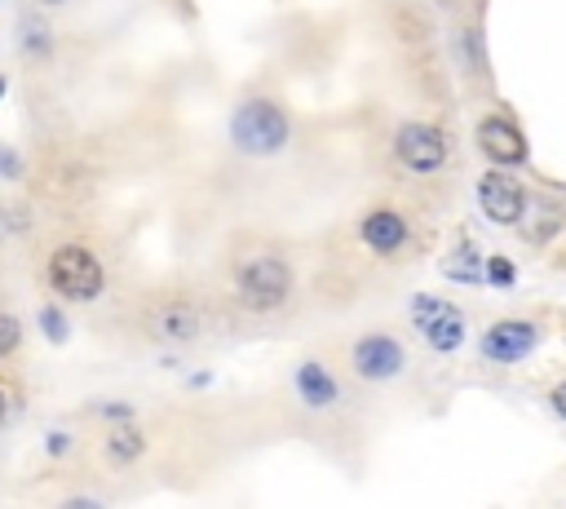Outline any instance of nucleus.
I'll return each mask as SVG.
<instances>
[{
    "instance_id": "obj_1",
    "label": "nucleus",
    "mask_w": 566,
    "mask_h": 509,
    "mask_svg": "<svg viewBox=\"0 0 566 509\" xmlns=\"http://www.w3.org/2000/svg\"><path fill=\"white\" fill-rule=\"evenodd\" d=\"M102 283H106V270H102V261L88 248L66 243V248H57L49 257V288L57 297H66V301H93L102 292Z\"/></svg>"
},
{
    "instance_id": "obj_2",
    "label": "nucleus",
    "mask_w": 566,
    "mask_h": 509,
    "mask_svg": "<svg viewBox=\"0 0 566 509\" xmlns=\"http://www.w3.org/2000/svg\"><path fill=\"white\" fill-rule=\"evenodd\" d=\"M230 137L248 155H270V150H279L287 142V115L274 102H261V97L243 102L234 111V120H230Z\"/></svg>"
},
{
    "instance_id": "obj_3",
    "label": "nucleus",
    "mask_w": 566,
    "mask_h": 509,
    "mask_svg": "<svg viewBox=\"0 0 566 509\" xmlns=\"http://www.w3.org/2000/svg\"><path fill=\"white\" fill-rule=\"evenodd\" d=\"M292 292V270L279 257H252L239 266V297L252 310H279Z\"/></svg>"
},
{
    "instance_id": "obj_4",
    "label": "nucleus",
    "mask_w": 566,
    "mask_h": 509,
    "mask_svg": "<svg viewBox=\"0 0 566 509\" xmlns=\"http://www.w3.org/2000/svg\"><path fill=\"white\" fill-rule=\"evenodd\" d=\"M394 155L411 173H438L447 164V142L433 124H402L394 137Z\"/></svg>"
},
{
    "instance_id": "obj_5",
    "label": "nucleus",
    "mask_w": 566,
    "mask_h": 509,
    "mask_svg": "<svg viewBox=\"0 0 566 509\" xmlns=\"http://www.w3.org/2000/svg\"><path fill=\"white\" fill-rule=\"evenodd\" d=\"M535 345H539V328L526 323V319H500L478 341L482 359H491V363H522Z\"/></svg>"
},
{
    "instance_id": "obj_6",
    "label": "nucleus",
    "mask_w": 566,
    "mask_h": 509,
    "mask_svg": "<svg viewBox=\"0 0 566 509\" xmlns=\"http://www.w3.org/2000/svg\"><path fill=\"white\" fill-rule=\"evenodd\" d=\"M478 204H482V212H486L491 221H500V226H513V221L526 217V190H522L517 177L504 173V168H495V173H486V177L478 181Z\"/></svg>"
},
{
    "instance_id": "obj_7",
    "label": "nucleus",
    "mask_w": 566,
    "mask_h": 509,
    "mask_svg": "<svg viewBox=\"0 0 566 509\" xmlns=\"http://www.w3.org/2000/svg\"><path fill=\"white\" fill-rule=\"evenodd\" d=\"M354 372L363 376V381H394L398 372H402V363H407V354H402V345L394 341V336H385V332H367L358 345H354Z\"/></svg>"
},
{
    "instance_id": "obj_8",
    "label": "nucleus",
    "mask_w": 566,
    "mask_h": 509,
    "mask_svg": "<svg viewBox=\"0 0 566 509\" xmlns=\"http://www.w3.org/2000/svg\"><path fill=\"white\" fill-rule=\"evenodd\" d=\"M478 146L491 164H504V168H517L526 164V137L517 133L513 120H500V115H486L478 124Z\"/></svg>"
},
{
    "instance_id": "obj_9",
    "label": "nucleus",
    "mask_w": 566,
    "mask_h": 509,
    "mask_svg": "<svg viewBox=\"0 0 566 509\" xmlns=\"http://www.w3.org/2000/svg\"><path fill=\"white\" fill-rule=\"evenodd\" d=\"M195 332H199V310L190 301H164L146 314V336L150 341L181 345V341H195Z\"/></svg>"
},
{
    "instance_id": "obj_10",
    "label": "nucleus",
    "mask_w": 566,
    "mask_h": 509,
    "mask_svg": "<svg viewBox=\"0 0 566 509\" xmlns=\"http://www.w3.org/2000/svg\"><path fill=\"white\" fill-rule=\"evenodd\" d=\"M358 235H363L367 248H376V252H394V248L407 243V221H402L398 212H389V208H371V212L363 217Z\"/></svg>"
},
{
    "instance_id": "obj_11",
    "label": "nucleus",
    "mask_w": 566,
    "mask_h": 509,
    "mask_svg": "<svg viewBox=\"0 0 566 509\" xmlns=\"http://www.w3.org/2000/svg\"><path fill=\"white\" fill-rule=\"evenodd\" d=\"M296 394H301V403L305 407H314V412H323V407H332L336 398H340V385H336V376L323 367V363H301L296 367Z\"/></svg>"
},
{
    "instance_id": "obj_12",
    "label": "nucleus",
    "mask_w": 566,
    "mask_h": 509,
    "mask_svg": "<svg viewBox=\"0 0 566 509\" xmlns=\"http://www.w3.org/2000/svg\"><path fill=\"white\" fill-rule=\"evenodd\" d=\"M420 332H424L429 350H438V354H451V350L464 341V314H460L455 305H447V301H442V310H438L429 323H420Z\"/></svg>"
},
{
    "instance_id": "obj_13",
    "label": "nucleus",
    "mask_w": 566,
    "mask_h": 509,
    "mask_svg": "<svg viewBox=\"0 0 566 509\" xmlns=\"http://www.w3.org/2000/svg\"><path fill=\"white\" fill-rule=\"evenodd\" d=\"M102 447H106V460H111V465H133V460L146 456V434L128 420V425H115Z\"/></svg>"
},
{
    "instance_id": "obj_14",
    "label": "nucleus",
    "mask_w": 566,
    "mask_h": 509,
    "mask_svg": "<svg viewBox=\"0 0 566 509\" xmlns=\"http://www.w3.org/2000/svg\"><path fill=\"white\" fill-rule=\"evenodd\" d=\"M442 270H447V279H455V283H478V279H482V257L473 252V243H460L451 257H442Z\"/></svg>"
},
{
    "instance_id": "obj_15",
    "label": "nucleus",
    "mask_w": 566,
    "mask_h": 509,
    "mask_svg": "<svg viewBox=\"0 0 566 509\" xmlns=\"http://www.w3.org/2000/svg\"><path fill=\"white\" fill-rule=\"evenodd\" d=\"M40 332H44L53 345H62V341L71 336V323H66V314H62L57 305H40Z\"/></svg>"
},
{
    "instance_id": "obj_16",
    "label": "nucleus",
    "mask_w": 566,
    "mask_h": 509,
    "mask_svg": "<svg viewBox=\"0 0 566 509\" xmlns=\"http://www.w3.org/2000/svg\"><path fill=\"white\" fill-rule=\"evenodd\" d=\"M482 279H486V283H495V288H513L517 270H513V261H509V257H486V261H482Z\"/></svg>"
},
{
    "instance_id": "obj_17",
    "label": "nucleus",
    "mask_w": 566,
    "mask_h": 509,
    "mask_svg": "<svg viewBox=\"0 0 566 509\" xmlns=\"http://www.w3.org/2000/svg\"><path fill=\"white\" fill-rule=\"evenodd\" d=\"M18 345H22V323L13 314H0V359L13 354Z\"/></svg>"
},
{
    "instance_id": "obj_18",
    "label": "nucleus",
    "mask_w": 566,
    "mask_h": 509,
    "mask_svg": "<svg viewBox=\"0 0 566 509\" xmlns=\"http://www.w3.org/2000/svg\"><path fill=\"white\" fill-rule=\"evenodd\" d=\"M22 40H27V49H31V58H40V53L49 49V35H44V27H40L35 18H27V22H22Z\"/></svg>"
},
{
    "instance_id": "obj_19",
    "label": "nucleus",
    "mask_w": 566,
    "mask_h": 509,
    "mask_svg": "<svg viewBox=\"0 0 566 509\" xmlns=\"http://www.w3.org/2000/svg\"><path fill=\"white\" fill-rule=\"evenodd\" d=\"M0 177H22V155L0 142Z\"/></svg>"
},
{
    "instance_id": "obj_20",
    "label": "nucleus",
    "mask_w": 566,
    "mask_h": 509,
    "mask_svg": "<svg viewBox=\"0 0 566 509\" xmlns=\"http://www.w3.org/2000/svg\"><path fill=\"white\" fill-rule=\"evenodd\" d=\"M44 451H49V456H66V451H71V434L49 429V434H44Z\"/></svg>"
},
{
    "instance_id": "obj_21",
    "label": "nucleus",
    "mask_w": 566,
    "mask_h": 509,
    "mask_svg": "<svg viewBox=\"0 0 566 509\" xmlns=\"http://www.w3.org/2000/svg\"><path fill=\"white\" fill-rule=\"evenodd\" d=\"M57 509H102L97 500H88V496H71V500H62Z\"/></svg>"
},
{
    "instance_id": "obj_22",
    "label": "nucleus",
    "mask_w": 566,
    "mask_h": 509,
    "mask_svg": "<svg viewBox=\"0 0 566 509\" xmlns=\"http://www.w3.org/2000/svg\"><path fill=\"white\" fill-rule=\"evenodd\" d=\"M553 412H557V416L566 420V381H562V385L553 389Z\"/></svg>"
},
{
    "instance_id": "obj_23",
    "label": "nucleus",
    "mask_w": 566,
    "mask_h": 509,
    "mask_svg": "<svg viewBox=\"0 0 566 509\" xmlns=\"http://www.w3.org/2000/svg\"><path fill=\"white\" fill-rule=\"evenodd\" d=\"M4 412H9V403H4V394H0V425H4Z\"/></svg>"
},
{
    "instance_id": "obj_24",
    "label": "nucleus",
    "mask_w": 566,
    "mask_h": 509,
    "mask_svg": "<svg viewBox=\"0 0 566 509\" xmlns=\"http://www.w3.org/2000/svg\"><path fill=\"white\" fill-rule=\"evenodd\" d=\"M40 4H62V0H40Z\"/></svg>"
},
{
    "instance_id": "obj_25",
    "label": "nucleus",
    "mask_w": 566,
    "mask_h": 509,
    "mask_svg": "<svg viewBox=\"0 0 566 509\" xmlns=\"http://www.w3.org/2000/svg\"><path fill=\"white\" fill-rule=\"evenodd\" d=\"M0 93H4V75H0Z\"/></svg>"
}]
</instances>
